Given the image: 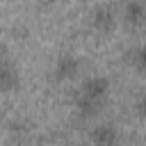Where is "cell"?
Returning a JSON list of instances; mask_svg holds the SVG:
<instances>
[{
    "instance_id": "1",
    "label": "cell",
    "mask_w": 146,
    "mask_h": 146,
    "mask_svg": "<svg viewBox=\"0 0 146 146\" xmlns=\"http://www.w3.org/2000/svg\"><path fill=\"white\" fill-rule=\"evenodd\" d=\"M80 71H82V59L73 52H62L52 64V80L68 82V80H75Z\"/></svg>"
},
{
    "instance_id": "2",
    "label": "cell",
    "mask_w": 146,
    "mask_h": 146,
    "mask_svg": "<svg viewBox=\"0 0 146 146\" xmlns=\"http://www.w3.org/2000/svg\"><path fill=\"white\" fill-rule=\"evenodd\" d=\"M110 87H112L110 84V78H105V75H91V78H87L80 84L78 94L84 96V98H89V100H96V103L105 105V98L110 94Z\"/></svg>"
},
{
    "instance_id": "3",
    "label": "cell",
    "mask_w": 146,
    "mask_h": 146,
    "mask_svg": "<svg viewBox=\"0 0 146 146\" xmlns=\"http://www.w3.org/2000/svg\"><path fill=\"white\" fill-rule=\"evenodd\" d=\"M89 139H91L94 146H119V141H121V132H119V128H116L114 123H110V121H100V123H96V125L91 128Z\"/></svg>"
},
{
    "instance_id": "4",
    "label": "cell",
    "mask_w": 146,
    "mask_h": 146,
    "mask_svg": "<svg viewBox=\"0 0 146 146\" xmlns=\"http://www.w3.org/2000/svg\"><path fill=\"white\" fill-rule=\"evenodd\" d=\"M89 23H91V27H94L96 32L105 34V32H112V30H114V25H116V14H114V9H112L110 5L100 2V5H96V7L91 9Z\"/></svg>"
},
{
    "instance_id": "5",
    "label": "cell",
    "mask_w": 146,
    "mask_h": 146,
    "mask_svg": "<svg viewBox=\"0 0 146 146\" xmlns=\"http://www.w3.org/2000/svg\"><path fill=\"white\" fill-rule=\"evenodd\" d=\"M21 84V73H18V66L7 59L0 64V91L2 94H11L14 89H18Z\"/></svg>"
},
{
    "instance_id": "6",
    "label": "cell",
    "mask_w": 146,
    "mask_h": 146,
    "mask_svg": "<svg viewBox=\"0 0 146 146\" xmlns=\"http://www.w3.org/2000/svg\"><path fill=\"white\" fill-rule=\"evenodd\" d=\"M123 21L130 27H139L146 23V0H128L123 7Z\"/></svg>"
},
{
    "instance_id": "7",
    "label": "cell",
    "mask_w": 146,
    "mask_h": 146,
    "mask_svg": "<svg viewBox=\"0 0 146 146\" xmlns=\"http://www.w3.org/2000/svg\"><path fill=\"white\" fill-rule=\"evenodd\" d=\"M73 107H75V112H78L82 119H89V116L98 114L103 105L96 103V100H89V98H84V96H80V94H75V98H73Z\"/></svg>"
},
{
    "instance_id": "8",
    "label": "cell",
    "mask_w": 146,
    "mask_h": 146,
    "mask_svg": "<svg viewBox=\"0 0 146 146\" xmlns=\"http://www.w3.org/2000/svg\"><path fill=\"white\" fill-rule=\"evenodd\" d=\"M128 62L137 71H146V41H139L137 46H132L128 50Z\"/></svg>"
},
{
    "instance_id": "9",
    "label": "cell",
    "mask_w": 146,
    "mask_h": 146,
    "mask_svg": "<svg viewBox=\"0 0 146 146\" xmlns=\"http://www.w3.org/2000/svg\"><path fill=\"white\" fill-rule=\"evenodd\" d=\"M135 112H137L141 119H146V89L135 96Z\"/></svg>"
},
{
    "instance_id": "10",
    "label": "cell",
    "mask_w": 146,
    "mask_h": 146,
    "mask_svg": "<svg viewBox=\"0 0 146 146\" xmlns=\"http://www.w3.org/2000/svg\"><path fill=\"white\" fill-rule=\"evenodd\" d=\"M9 132H11L14 137H18V135H25V132H27V125H25L23 121H11V123H9Z\"/></svg>"
},
{
    "instance_id": "11",
    "label": "cell",
    "mask_w": 146,
    "mask_h": 146,
    "mask_svg": "<svg viewBox=\"0 0 146 146\" xmlns=\"http://www.w3.org/2000/svg\"><path fill=\"white\" fill-rule=\"evenodd\" d=\"M9 59V48H7V43L5 41H0V64L2 62H7Z\"/></svg>"
},
{
    "instance_id": "12",
    "label": "cell",
    "mask_w": 146,
    "mask_h": 146,
    "mask_svg": "<svg viewBox=\"0 0 146 146\" xmlns=\"http://www.w3.org/2000/svg\"><path fill=\"white\" fill-rule=\"evenodd\" d=\"M39 2H41V5H46V7H48V5H55V2H57V0H39Z\"/></svg>"
},
{
    "instance_id": "13",
    "label": "cell",
    "mask_w": 146,
    "mask_h": 146,
    "mask_svg": "<svg viewBox=\"0 0 146 146\" xmlns=\"http://www.w3.org/2000/svg\"><path fill=\"white\" fill-rule=\"evenodd\" d=\"M68 146H89V144H84V141H75V144H68Z\"/></svg>"
}]
</instances>
